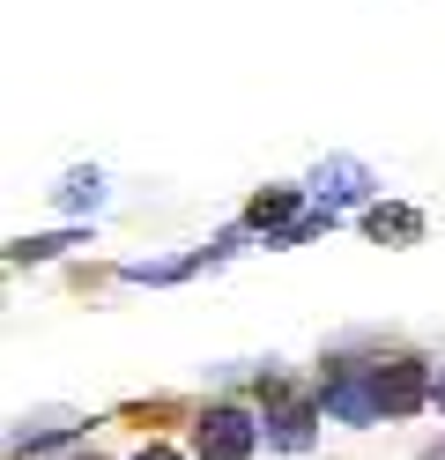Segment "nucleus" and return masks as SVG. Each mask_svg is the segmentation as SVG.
Returning a JSON list of instances; mask_svg holds the SVG:
<instances>
[{"mask_svg":"<svg viewBox=\"0 0 445 460\" xmlns=\"http://www.w3.org/2000/svg\"><path fill=\"white\" fill-rule=\"evenodd\" d=\"M253 446H260V423L237 401H216V409L193 416V453L200 460H253Z\"/></svg>","mask_w":445,"mask_h":460,"instance_id":"obj_3","label":"nucleus"},{"mask_svg":"<svg viewBox=\"0 0 445 460\" xmlns=\"http://www.w3.org/2000/svg\"><path fill=\"white\" fill-rule=\"evenodd\" d=\"M59 208H104V171H67V179H59Z\"/></svg>","mask_w":445,"mask_h":460,"instance_id":"obj_7","label":"nucleus"},{"mask_svg":"<svg viewBox=\"0 0 445 460\" xmlns=\"http://www.w3.org/2000/svg\"><path fill=\"white\" fill-rule=\"evenodd\" d=\"M431 401H438V409H445V371H438V379H431Z\"/></svg>","mask_w":445,"mask_h":460,"instance_id":"obj_10","label":"nucleus"},{"mask_svg":"<svg viewBox=\"0 0 445 460\" xmlns=\"http://www.w3.org/2000/svg\"><path fill=\"white\" fill-rule=\"evenodd\" d=\"M134 460H178V453H171V446H141Z\"/></svg>","mask_w":445,"mask_h":460,"instance_id":"obj_9","label":"nucleus"},{"mask_svg":"<svg viewBox=\"0 0 445 460\" xmlns=\"http://www.w3.org/2000/svg\"><path fill=\"white\" fill-rule=\"evenodd\" d=\"M431 401V371L415 357H342L319 379V409L334 423H378V416H415Z\"/></svg>","mask_w":445,"mask_h":460,"instance_id":"obj_1","label":"nucleus"},{"mask_svg":"<svg viewBox=\"0 0 445 460\" xmlns=\"http://www.w3.org/2000/svg\"><path fill=\"white\" fill-rule=\"evenodd\" d=\"M364 230L378 245H415V238H423V216H415V208H371Z\"/></svg>","mask_w":445,"mask_h":460,"instance_id":"obj_6","label":"nucleus"},{"mask_svg":"<svg viewBox=\"0 0 445 460\" xmlns=\"http://www.w3.org/2000/svg\"><path fill=\"white\" fill-rule=\"evenodd\" d=\"M423 460H445V438H438V446H423Z\"/></svg>","mask_w":445,"mask_h":460,"instance_id":"obj_11","label":"nucleus"},{"mask_svg":"<svg viewBox=\"0 0 445 460\" xmlns=\"http://www.w3.org/2000/svg\"><path fill=\"white\" fill-rule=\"evenodd\" d=\"M260 430H267V446L305 453V446H312V430H319V401H312V394H297L289 379H267V386H260Z\"/></svg>","mask_w":445,"mask_h":460,"instance_id":"obj_2","label":"nucleus"},{"mask_svg":"<svg viewBox=\"0 0 445 460\" xmlns=\"http://www.w3.org/2000/svg\"><path fill=\"white\" fill-rule=\"evenodd\" d=\"M75 460H97V453H75Z\"/></svg>","mask_w":445,"mask_h":460,"instance_id":"obj_12","label":"nucleus"},{"mask_svg":"<svg viewBox=\"0 0 445 460\" xmlns=\"http://www.w3.org/2000/svg\"><path fill=\"white\" fill-rule=\"evenodd\" d=\"M59 245H75V230H52V238H15V245H8V261H52Z\"/></svg>","mask_w":445,"mask_h":460,"instance_id":"obj_8","label":"nucleus"},{"mask_svg":"<svg viewBox=\"0 0 445 460\" xmlns=\"http://www.w3.org/2000/svg\"><path fill=\"white\" fill-rule=\"evenodd\" d=\"M245 223H253V230H267V238H282V230L297 223V186H267L253 208H245Z\"/></svg>","mask_w":445,"mask_h":460,"instance_id":"obj_5","label":"nucleus"},{"mask_svg":"<svg viewBox=\"0 0 445 460\" xmlns=\"http://www.w3.org/2000/svg\"><path fill=\"white\" fill-rule=\"evenodd\" d=\"M364 186H371V171L356 156H326L312 171V200H319V208H349V200H364Z\"/></svg>","mask_w":445,"mask_h":460,"instance_id":"obj_4","label":"nucleus"}]
</instances>
